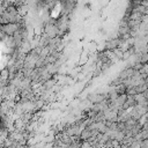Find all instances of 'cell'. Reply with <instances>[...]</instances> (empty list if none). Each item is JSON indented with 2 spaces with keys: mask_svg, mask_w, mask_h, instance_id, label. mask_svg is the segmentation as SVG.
Masks as SVG:
<instances>
[{
  "mask_svg": "<svg viewBox=\"0 0 148 148\" xmlns=\"http://www.w3.org/2000/svg\"><path fill=\"white\" fill-rule=\"evenodd\" d=\"M145 82H146V83H147V84H148V76H147V79H146V80H145Z\"/></svg>",
  "mask_w": 148,
  "mask_h": 148,
  "instance_id": "obj_1",
  "label": "cell"
}]
</instances>
